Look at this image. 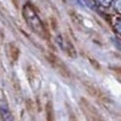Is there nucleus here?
<instances>
[{
    "mask_svg": "<svg viewBox=\"0 0 121 121\" xmlns=\"http://www.w3.org/2000/svg\"><path fill=\"white\" fill-rule=\"evenodd\" d=\"M23 17L28 27L36 35H39L41 39H45V40L48 39V32H47L45 24L43 23L41 18H40V16L35 11V9L30 4H26L23 6Z\"/></svg>",
    "mask_w": 121,
    "mask_h": 121,
    "instance_id": "nucleus-1",
    "label": "nucleus"
},
{
    "mask_svg": "<svg viewBox=\"0 0 121 121\" xmlns=\"http://www.w3.org/2000/svg\"><path fill=\"white\" fill-rule=\"evenodd\" d=\"M46 57H47V60L50 62V64H51L62 76H64V78H69L70 76V70L68 69V67L63 63V60L60 59L59 57H57V56H55L52 53H48Z\"/></svg>",
    "mask_w": 121,
    "mask_h": 121,
    "instance_id": "nucleus-2",
    "label": "nucleus"
},
{
    "mask_svg": "<svg viewBox=\"0 0 121 121\" xmlns=\"http://www.w3.org/2000/svg\"><path fill=\"white\" fill-rule=\"evenodd\" d=\"M80 107H81L82 112H84V114L86 115L87 119H90V120H100L102 119L100 115L98 114L97 109L85 98H80Z\"/></svg>",
    "mask_w": 121,
    "mask_h": 121,
    "instance_id": "nucleus-3",
    "label": "nucleus"
},
{
    "mask_svg": "<svg viewBox=\"0 0 121 121\" xmlns=\"http://www.w3.org/2000/svg\"><path fill=\"white\" fill-rule=\"evenodd\" d=\"M84 86H85V88H86V91H87V93L90 95V96H92L95 99H97L98 102H100V103H108L109 102V99H108V97L104 95V92H102L97 86H95V85H91V84H84Z\"/></svg>",
    "mask_w": 121,
    "mask_h": 121,
    "instance_id": "nucleus-4",
    "label": "nucleus"
},
{
    "mask_svg": "<svg viewBox=\"0 0 121 121\" xmlns=\"http://www.w3.org/2000/svg\"><path fill=\"white\" fill-rule=\"evenodd\" d=\"M56 40H57L58 46H59L60 48H62V50H63V51H64L68 56H70V57H75L76 52H75V50H74V47H73L72 43H70L67 38H64L63 35H58Z\"/></svg>",
    "mask_w": 121,
    "mask_h": 121,
    "instance_id": "nucleus-5",
    "label": "nucleus"
},
{
    "mask_svg": "<svg viewBox=\"0 0 121 121\" xmlns=\"http://www.w3.org/2000/svg\"><path fill=\"white\" fill-rule=\"evenodd\" d=\"M0 114H1V117L4 120H12L13 119L11 115V112H10L7 99H6V97L1 90H0Z\"/></svg>",
    "mask_w": 121,
    "mask_h": 121,
    "instance_id": "nucleus-6",
    "label": "nucleus"
},
{
    "mask_svg": "<svg viewBox=\"0 0 121 121\" xmlns=\"http://www.w3.org/2000/svg\"><path fill=\"white\" fill-rule=\"evenodd\" d=\"M27 76H28L29 84H30V86H32V88L34 91L39 90V87H40V78H39V74H38V70H35L32 67H29L28 70H27Z\"/></svg>",
    "mask_w": 121,
    "mask_h": 121,
    "instance_id": "nucleus-7",
    "label": "nucleus"
},
{
    "mask_svg": "<svg viewBox=\"0 0 121 121\" xmlns=\"http://www.w3.org/2000/svg\"><path fill=\"white\" fill-rule=\"evenodd\" d=\"M6 52H7V56H9L10 60H11L12 63H15L16 60L18 59V57H19V48L13 43L9 44V46L6 48Z\"/></svg>",
    "mask_w": 121,
    "mask_h": 121,
    "instance_id": "nucleus-8",
    "label": "nucleus"
},
{
    "mask_svg": "<svg viewBox=\"0 0 121 121\" xmlns=\"http://www.w3.org/2000/svg\"><path fill=\"white\" fill-rule=\"evenodd\" d=\"M115 30H116V33L121 36V19H117L116 23H115Z\"/></svg>",
    "mask_w": 121,
    "mask_h": 121,
    "instance_id": "nucleus-9",
    "label": "nucleus"
},
{
    "mask_svg": "<svg viewBox=\"0 0 121 121\" xmlns=\"http://www.w3.org/2000/svg\"><path fill=\"white\" fill-rule=\"evenodd\" d=\"M115 10L121 13V0H115Z\"/></svg>",
    "mask_w": 121,
    "mask_h": 121,
    "instance_id": "nucleus-10",
    "label": "nucleus"
},
{
    "mask_svg": "<svg viewBox=\"0 0 121 121\" xmlns=\"http://www.w3.org/2000/svg\"><path fill=\"white\" fill-rule=\"evenodd\" d=\"M98 3L102 6H109L110 3H112V0H98Z\"/></svg>",
    "mask_w": 121,
    "mask_h": 121,
    "instance_id": "nucleus-11",
    "label": "nucleus"
}]
</instances>
